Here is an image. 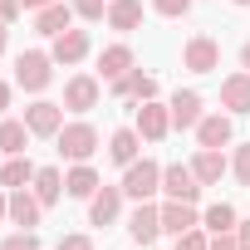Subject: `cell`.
I'll list each match as a JSON object with an SVG mask.
<instances>
[{
  "instance_id": "6da1fadb",
  "label": "cell",
  "mask_w": 250,
  "mask_h": 250,
  "mask_svg": "<svg viewBox=\"0 0 250 250\" xmlns=\"http://www.w3.org/2000/svg\"><path fill=\"white\" fill-rule=\"evenodd\" d=\"M118 187H123V196H128V201H152V196L162 191V162H152V157L128 162Z\"/></svg>"
},
{
  "instance_id": "7a4b0ae2",
  "label": "cell",
  "mask_w": 250,
  "mask_h": 250,
  "mask_svg": "<svg viewBox=\"0 0 250 250\" xmlns=\"http://www.w3.org/2000/svg\"><path fill=\"white\" fill-rule=\"evenodd\" d=\"M49 79H54V54H49V49H25V54L15 59V88L44 93Z\"/></svg>"
},
{
  "instance_id": "3957f363",
  "label": "cell",
  "mask_w": 250,
  "mask_h": 250,
  "mask_svg": "<svg viewBox=\"0 0 250 250\" xmlns=\"http://www.w3.org/2000/svg\"><path fill=\"white\" fill-rule=\"evenodd\" d=\"M59 157H69V162H88L93 152H98V128H93V123H64V128H59Z\"/></svg>"
},
{
  "instance_id": "277c9868",
  "label": "cell",
  "mask_w": 250,
  "mask_h": 250,
  "mask_svg": "<svg viewBox=\"0 0 250 250\" xmlns=\"http://www.w3.org/2000/svg\"><path fill=\"white\" fill-rule=\"evenodd\" d=\"M162 196H167V201H201V182H196L191 162L162 167Z\"/></svg>"
},
{
  "instance_id": "5b68a950",
  "label": "cell",
  "mask_w": 250,
  "mask_h": 250,
  "mask_svg": "<svg viewBox=\"0 0 250 250\" xmlns=\"http://www.w3.org/2000/svg\"><path fill=\"white\" fill-rule=\"evenodd\" d=\"M128 235H133V245H157V235H162V206L157 201H138L133 206V216H128Z\"/></svg>"
},
{
  "instance_id": "8992f818",
  "label": "cell",
  "mask_w": 250,
  "mask_h": 250,
  "mask_svg": "<svg viewBox=\"0 0 250 250\" xmlns=\"http://www.w3.org/2000/svg\"><path fill=\"white\" fill-rule=\"evenodd\" d=\"M182 64H187L191 74H216V69H221V44H216L211 35H191V40L182 44Z\"/></svg>"
},
{
  "instance_id": "52a82bcc",
  "label": "cell",
  "mask_w": 250,
  "mask_h": 250,
  "mask_svg": "<svg viewBox=\"0 0 250 250\" xmlns=\"http://www.w3.org/2000/svg\"><path fill=\"white\" fill-rule=\"evenodd\" d=\"M25 128H30L35 138H59V128H64V103L35 98V103L25 108Z\"/></svg>"
},
{
  "instance_id": "ba28073f",
  "label": "cell",
  "mask_w": 250,
  "mask_h": 250,
  "mask_svg": "<svg viewBox=\"0 0 250 250\" xmlns=\"http://www.w3.org/2000/svg\"><path fill=\"white\" fill-rule=\"evenodd\" d=\"M133 128L143 133V143H162V138L172 133V108H167V103H157V98L138 103V123H133Z\"/></svg>"
},
{
  "instance_id": "9c48e42d",
  "label": "cell",
  "mask_w": 250,
  "mask_h": 250,
  "mask_svg": "<svg viewBox=\"0 0 250 250\" xmlns=\"http://www.w3.org/2000/svg\"><path fill=\"white\" fill-rule=\"evenodd\" d=\"M88 49H93V40H88V30H79V25L49 40V54H54V64H64V69H69V64H83Z\"/></svg>"
},
{
  "instance_id": "30bf717a",
  "label": "cell",
  "mask_w": 250,
  "mask_h": 250,
  "mask_svg": "<svg viewBox=\"0 0 250 250\" xmlns=\"http://www.w3.org/2000/svg\"><path fill=\"white\" fill-rule=\"evenodd\" d=\"M118 216H123V187H98L93 196H88V226H118Z\"/></svg>"
},
{
  "instance_id": "8fae6325",
  "label": "cell",
  "mask_w": 250,
  "mask_h": 250,
  "mask_svg": "<svg viewBox=\"0 0 250 250\" xmlns=\"http://www.w3.org/2000/svg\"><path fill=\"white\" fill-rule=\"evenodd\" d=\"M108 93H113V98H128V103H147V98H157V79L143 74V69H128L123 79L108 83Z\"/></svg>"
},
{
  "instance_id": "7c38bea8",
  "label": "cell",
  "mask_w": 250,
  "mask_h": 250,
  "mask_svg": "<svg viewBox=\"0 0 250 250\" xmlns=\"http://www.w3.org/2000/svg\"><path fill=\"white\" fill-rule=\"evenodd\" d=\"M167 108H172V128H182V133H187V128L196 133V123L206 118V103H201V93H196V88H177Z\"/></svg>"
},
{
  "instance_id": "4fadbf2b",
  "label": "cell",
  "mask_w": 250,
  "mask_h": 250,
  "mask_svg": "<svg viewBox=\"0 0 250 250\" xmlns=\"http://www.w3.org/2000/svg\"><path fill=\"white\" fill-rule=\"evenodd\" d=\"M74 5L69 0H54V5H44V10H35V35H44V40H54V35H64V30H74Z\"/></svg>"
},
{
  "instance_id": "5bb4252c",
  "label": "cell",
  "mask_w": 250,
  "mask_h": 250,
  "mask_svg": "<svg viewBox=\"0 0 250 250\" xmlns=\"http://www.w3.org/2000/svg\"><path fill=\"white\" fill-rule=\"evenodd\" d=\"M98 108V79L93 74H74L64 83V113H88Z\"/></svg>"
},
{
  "instance_id": "9a60e30c",
  "label": "cell",
  "mask_w": 250,
  "mask_h": 250,
  "mask_svg": "<svg viewBox=\"0 0 250 250\" xmlns=\"http://www.w3.org/2000/svg\"><path fill=\"white\" fill-rule=\"evenodd\" d=\"M191 172H196V182H201V187H216V182L230 172V157H226V147H196V157H191Z\"/></svg>"
},
{
  "instance_id": "2e32d148",
  "label": "cell",
  "mask_w": 250,
  "mask_h": 250,
  "mask_svg": "<svg viewBox=\"0 0 250 250\" xmlns=\"http://www.w3.org/2000/svg\"><path fill=\"white\" fill-rule=\"evenodd\" d=\"M40 221H44V201H40L30 187L10 191V226H20V230H35Z\"/></svg>"
},
{
  "instance_id": "e0dca14e",
  "label": "cell",
  "mask_w": 250,
  "mask_h": 250,
  "mask_svg": "<svg viewBox=\"0 0 250 250\" xmlns=\"http://www.w3.org/2000/svg\"><path fill=\"white\" fill-rule=\"evenodd\" d=\"M196 143H201V147H230V143H235L230 113H206V118L196 123Z\"/></svg>"
},
{
  "instance_id": "ac0fdd59",
  "label": "cell",
  "mask_w": 250,
  "mask_h": 250,
  "mask_svg": "<svg viewBox=\"0 0 250 250\" xmlns=\"http://www.w3.org/2000/svg\"><path fill=\"white\" fill-rule=\"evenodd\" d=\"M191 226H201V211H196V201H162V235H182V230H191Z\"/></svg>"
},
{
  "instance_id": "d6986e66",
  "label": "cell",
  "mask_w": 250,
  "mask_h": 250,
  "mask_svg": "<svg viewBox=\"0 0 250 250\" xmlns=\"http://www.w3.org/2000/svg\"><path fill=\"white\" fill-rule=\"evenodd\" d=\"M221 108H226L230 118L250 113V74H245V69H240V74H226V79H221Z\"/></svg>"
},
{
  "instance_id": "ffe728a7",
  "label": "cell",
  "mask_w": 250,
  "mask_h": 250,
  "mask_svg": "<svg viewBox=\"0 0 250 250\" xmlns=\"http://www.w3.org/2000/svg\"><path fill=\"white\" fill-rule=\"evenodd\" d=\"M98 187H103V182H98V172H93L88 162H74V167L64 172V196H74V201H88Z\"/></svg>"
},
{
  "instance_id": "44dd1931",
  "label": "cell",
  "mask_w": 250,
  "mask_h": 250,
  "mask_svg": "<svg viewBox=\"0 0 250 250\" xmlns=\"http://www.w3.org/2000/svg\"><path fill=\"white\" fill-rule=\"evenodd\" d=\"M138 152H143V133H138V128H118V133L108 138V157H113L118 167L138 162Z\"/></svg>"
},
{
  "instance_id": "7402d4cb",
  "label": "cell",
  "mask_w": 250,
  "mask_h": 250,
  "mask_svg": "<svg viewBox=\"0 0 250 250\" xmlns=\"http://www.w3.org/2000/svg\"><path fill=\"white\" fill-rule=\"evenodd\" d=\"M35 172H40V167H35L25 152H20V157H5V162H0V187H5V191H20V187L35 182Z\"/></svg>"
},
{
  "instance_id": "603a6c76",
  "label": "cell",
  "mask_w": 250,
  "mask_h": 250,
  "mask_svg": "<svg viewBox=\"0 0 250 250\" xmlns=\"http://www.w3.org/2000/svg\"><path fill=\"white\" fill-rule=\"evenodd\" d=\"M108 25L118 35H133L143 25V0H108Z\"/></svg>"
},
{
  "instance_id": "cb8c5ba5",
  "label": "cell",
  "mask_w": 250,
  "mask_h": 250,
  "mask_svg": "<svg viewBox=\"0 0 250 250\" xmlns=\"http://www.w3.org/2000/svg\"><path fill=\"white\" fill-rule=\"evenodd\" d=\"M133 64H138V59H133V49H128V44H108V49L98 54V74H103L108 83H113V79H123Z\"/></svg>"
},
{
  "instance_id": "d4e9b609",
  "label": "cell",
  "mask_w": 250,
  "mask_h": 250,
  "mask_svg": "<svg viewBox=\"0 0 250 250\" xmlns=\"http://www.w3.org/2000/svg\"><path fill=\"white\" fill-rule=\"evenodd\" d=\"M30 128H25V118H5V123H0V152H5V157H20L25 147H30Z\"/></svg>"
},
{
  "instance_id": "484cf974",
  "label": "cell",
  "mask_w": 250,
  "mask_h": 250,
  "mask_svg": "<svg viewBox=\"0 0 250 250\" xmlns=\"http://www.w3.org/2000/svg\"><path fill=\"white\" fill-rule=\"evenodd\" d=\"M30 191H35V196L44 201V211H49V206L64 196V172H59V167H40L35 182H30Z\"/></svg>"
},
{
  "instance_id": "4316f807",
  "label": "cell",
  "mask_w": 250,
  "mask_h": 250,
  "mask_svg": "<svg viewBox=\"0 0 250 250\" xmlns=\"http://www.w3.org/2000/svg\"><path fill=\"white\" fill-rule=\"evenodd\" d=\"M235 221H240V216H235V206H230V201H211V206L201 211V226H206L211 235H226V230H235Z\"/></svg>"
},
{
  "instance_id": "83f0119b",
  "label": "cell",
  "mask_w": 250,
  "mask_h": 250,
  "mask_svg": "<svg viewBox=\"0 0 250 250\" xmlns=\"http://www.w3.org/2000/svg\"><path fill=\"white\" fill-rule=\"evenodd\" d=\"M206 245H211V230H206V226H191V230H182V235H177V245H172V250H206Z\"/></svg>"
},
{
  "instance_id": "f1b7e54d",
  "label": "cell",
  "mask_w": 250,
  "mask_h": 250,
  "mask_svg": "<svg viewBox=\"0 0 250 250\" xmlns=\"http://www.w3.org/2000/svg\"><path fill=\"white\" fill-rule=\"evenodd\" d=\"M69 5H74V15L88 20V25H93V20H108V0H69Z\"/></svg>"
},
{
  "instance_id": "f546056e",
  "label": "cell",
  "mask_w": 250,
  "mask_h": 250,
  "mask_svg": "<svg viewBox=\"0 0 250 250\" xmlns=\"http://www.w3.org/2000/svg\"><path fill=\"white\" fill-rule=\"evenodd\" d=\"M230 177H235L240 187H250V143L235 147V157H230Z\"/></svg>"
},
{
  "instance_id": "4dcf8cb0",
  "label": "cell",
  "mask_w": 250,
  "mask_h": 250,
  "mask_svg": "<svg viewBox=\"0 0 250 250\" xmlns=\"http://www.w3.org/2000/svg\"><path fill=\"white\" fill-rule=\"evenodd\" d=\"M0 250H40V235L35 230H15V235L0 240Z\"/></svg>"
},
{
  "instance_id": "1f68e13d",
  "label": "cell",
  "mask_w": 250,
  "mask_h": 250,
  "mask_svg": "<svg viewBox=\"0 0 250 250\" xmlns=\"http://www.w3.org/2000/svg\"><path fill=\"white\" fill-rule=\"evenodd\" d=\"M152 10L167 15V20H182V15L191 10V0H152Z\"/></svg>"
},
{
  "instance_id": "d6a6232c",
  "label": "cell",
  "mask_w": 250,
  "mask_h": 250,
  "mask_svg": "<svg viewBox=\"0 0 250 250\" xmlns=\"http://www.w3.org/2000/svg\"><path fill=\"white\" fill-rule=\"evenodd\" d=\"M54 250H93V240L74 230V235H59V245H54Z\"/></svg>"
},
{
  "instance_id": "836d02e7",
  "label": "cell",
  "mask_w": 250,
  "mask_h": 250,
  "mask_svg": "<svg viewBox=\"0 0 250 250\" xmlns=\"http://www.w3.org/2000/svg\"><path fill=\"white\" fill-rule=\"evenodd\" d=\"M20 10H25L20 0H0V20H5V25H15V20H20Z\"/></svg>"
},
{
  "instance_id": "e575fe53",
  "label": "cell",
  "mask_w": 250,
  "mask_h": 250,
  "mask_svg": "<svg viewBox=\"0 0 250 250\" xmlns=\"http://www.w3.org/2000/svg\"><path fill=\"white\" fill-rule=\"evenodd\" d=\"M206 250H240V245H235V230H226V235H211V245H206Z\"/></svg>"
},
{
  "instance_id": "d590c367",
  "label": "cell",
  "mask_w": 250,
  "mask_h": 250,
  "mask_svg": "<svg viewBox=\"0 0 250 250\" xmlns=\"http://www.w3.org/2000/svg\"><path fill=\"white\" fill-rule=\"evenodd\" d=\"M235 245L250 250V221H235Z\"/></svg>"
},
{
  "instance_id": "8d00e7d4",
  "label": "cell",
  "mask_w": 250,
  "mask_h": 250,
  "mask_svg": "<svg viewBox=\"0 0 250 250\" xmlns=\"http://www.w3.org/2000/svg\"><path fill=\"white\" fill-rule=\"evenodd\" d=\"M5 221H10V191L0 187V226H5Z\"/></svg>"
},
{
  "instance_id": "74e56055",
  "label": "cell",
  "mask_w": 250,
  "mask_h": 250,
  "mask_svg": "<svg viewBox=\"0 0 250 250\" xmlns=\"http://www.w3.org/2000/svg\"><path fill=\"white\" fill-rule=\"evenodd\" d=\"M10 93H15V88H10L5 79H0V113H5V108H10Z\"/></svg>"
},
{
  "instance_id": "f35d334b",
  "label": "cell",
  "mask_w": 250,
  "mask_h": 250,
  "mask_svg": "<svg viewBox=\"0 0 250 250\" xmlns=\"http://www.w3.org/2000/svg\"><path fill=\"white\" fill-rule=\"evenodd\" d=\"M240 69H245V74H250V40H245V44H240Z\"/></svg>"
},
{
  "instance_id": "ab89813d",
  "label": "cell",
  "mask_w": 250,
  "mask_h": 250,
  "mask_svg": "<svg viewBox=\"0 0 250 250\" xmlns=\"http://www.w3.org/2000/svg\"><path fill=\"white\" fill-rule=\"evenodd\" d=\"M25 10H44V5H54V0H20Z\"/></svg>"
},
{
  "instance_id": "60d3db41",
  "label": "cell",
  "mask_w": 250,
  "mask_h": 250,
  "mask_svg": "<svg viewBox=\"0 0 250 250\" xmlns=\"http://www.w3.org/2000/svg\"><path fill=\"white\" fill-rule=\"evenodd\" d=\"M5 44H10V25L0 20V54H5Z\"/></svg>"
},
{
  "instance_id": "b9f144b4",
  "label": "cell",
  "mask_w": 250,
  "mask_h": 250,
  "mask_svg": "<svg viewBox=\"0 0 250 250\" xmlns=\"http://www.w3.org/2000/svg\"><path fill=\"white\" fill-rule=\"evenodd\" d=\"M230 5H240V10H245V5H250V0H230Z\"/></svg>"
},
{
  "instance_id": "7bdbcfd3",
  "label": "cell",
  "mask_w": 250,
  "mask_h": 250,
  "mask_svg": "<svg viewBox=\"0 0 250 250\" xmlns=\"http://www.w3.org/2000/svg\"><path fill=\"white\" fill-rule=\"evenodd\" d=\"M0 157H5V152H0Z\"/></svg>"
},
{
  "instance_id": "ee69618b",
  "label": "cell",
  "mask_w": 250,
  "mask_h": 250,
  "mask_svg": "<svg viewBox=\"0 0 250 250\" xmlns=\"http://www.w3.org/2000/svg\"><path fill=\"white\" fill-rule=\"evenodd\" d=\"M138 250H143V245H138Z\"/></svg>"
}]
</instances>
